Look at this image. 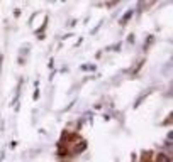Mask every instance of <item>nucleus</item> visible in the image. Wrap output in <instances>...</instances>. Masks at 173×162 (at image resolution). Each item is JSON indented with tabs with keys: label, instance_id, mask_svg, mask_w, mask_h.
<instances>
[{
	"label": "nucleus",
	"instance_id": "obj_1",
	"mask_svg": "<svg viewBox=\"0 0 173 162\" xmlns=\"http://www.w3.org/2000/svg\"><path fill=\"white\" fill-rule=\"evenodd\" d=\"M131 14H132V12H127V14H126V15H124V19H122V24H124V22L127 20V19H129V17H131Z\"/></svg>",
	"mask_w": 173,
	"mask_h": 162
},
{
	"label": "nucleus",
	"instance_id": "obj_2",
	"mask_svg": "<svg viewBox=\"0 0 173 162\" xmlns=\"http://www.w3.org/2000/svg\"><path fill=\"white\" fill-rule=\"evenodd\" d=\"M156 159H158V160H165V159H168V157H166V155H163V154H160Z\"/></svg>",
	"mask_w": 173,
	"mask_h": 162
}]
</instances>
